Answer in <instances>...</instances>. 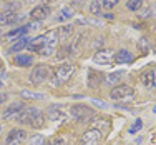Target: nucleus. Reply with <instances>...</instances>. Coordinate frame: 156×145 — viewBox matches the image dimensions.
Masks as SVG:
<instances>
[{"label":"nucleus","instance_id":"7c9ffc66","mask_svg":"<svg viewBox=\"0 0 156 145\" xmlns=\"http://www.w3.org/2000/svg\"><path fill=\"white\" fill-rule=\"evenodd\" d=\"M140 45H141V48H143V52H146V50H148V48H146V39H141Z\"/></svg>","mask_w":156,"mask_h":145},{"label":"nucleus","instance_id":"b1692460","mask_svg":"<svg viewBox=\"0 0 156 145\" xmlns=\"http://www.w3.org/2000/svg\"><path fill=\"white\" fill-rule=\"evenodd\" d=\"M143 2L144 0H128V2H126V7H128V10L136 12V10H140L141 7H143Z\"/></svg>","mask_w":156,"mask_h":145},{"label":"nucleus","instance_id":"412c9836","mask_svg":"<svg viewBox=\"0 0 156 145\" xmlns=\"http://www.w3.org/2000/svg\"><path fill=\"white\" fill-rule=\"evenodd\" d=\"M72 17H73V10L68 9V7H65V9H62L60 13L57 15V20L58 22H66V20H70Z\"/></svg>","mask_w":156,"mask_h":145},{"label":"nucleus","instance_id":"2f4dec72","mask_svg":"<svg viewBox=\"0 0 156 145\" xmlns=\"http://www.w3.org/2000/svg\"><path fill=\"white\" fill-rule=\"evenodd\" d=\"M7 97H9L7 94H0V103H2V102H5V100H7Z\"/></svg>","mask_w":156,"mask_h":145},{"label":"nucleus","instance_id":"c756f323","mask_svg":"<svg viewBox=\"0 0 156 145\" xmlns=\"http://www.w3.org/2000/svg\"><path fill=\"white\" fill-rule=\"evenodd\" d=\"M5 69H3V65H0V82H2V79H5Z\"/></svg>","mask_w":156,"mask_h":145},{"label":"nucleus","instance_id":"5701e85b","mask_svg":"<svg viewBox=\"0 0 156 145\" xmlns=\"http://www.w3.org/2000/svg\"><path fill=\"white\" fill-rule=\"evenodd\" d=\"M121 75H123L121 72L110 73V75H106V79H105V84H106V85H115V84H118V82H120V79H121Z\"/></svg>","mask_w":156,"mask_h":145},{"label":"nucleus","instance_id":"39448f33","mask_svg":"<svg viewBox=\"0 0 156 145\" xmlns=\"http://www.w3.org/2000/svg\"><path fill=\"white\" fill-rule=\"evenodd\" d=\"M103 139V132L100 128H90L83 133L80 145H98Z\"/></svg>","mask_w":156,"mask_h":145},{"label":"nucleus","instance_id":"7ed1b4c3","mask_svg":"<svg viewBox=\"0 0 156 145\" xmlns=\"http://www.w3.org/2000/svg\"><path fill=\"white\" fill-rule=\"evenodd\" d=\"M133 97H135V90L129 85H116L110 92L111 100H128V99H133Z\"/></svg>","mask_w":156,"mask_h":145},{"label":"nucleus","instance_id":"4be33fe9","mask_svg":"<svg viewBox=\"0 0 156 145\" xmlns=\"http://www.w3.org/2000/svg\"><path fill=\"white\" fill-rule=\"evenodd\" d=\"M20 95L23 97V99H27V100H43L45 99L43 94H35V92H30V90H22Z\"/></svg>","mask_w":156,"mask_h":145},{"label":"nucleus","instance_id":"72a5a7b5","mask_svg":"<svg viewBox=\"0 0 156 145\" xmlns=\"http://www.w3.org/2000/svg\"><path fill=\"white\" fill-rule=\"evenodd\" d=\"M2 87H3V84H2V82H0V88H2Z\"/></svg>","mask_w":156,"mask_h":145},{"label":"nucleus","instance_id":"c85d7f7f","mask_svg":"<svg viewBox=\"0 0 156 145\" xmlns=\"http://www.w3.org/2000/svg\"><path fill=\"white\" fill-rule=\"evenodd\" d=\"M50 145H66V140H65V139H62V137H58V139H55Z\"/></svg>","mask_w":156,"mask_h":145},{"label":"nucleus","instance_id":"f8f14e48","mask_svg":"<svg viewBox=\"0 0 156 145\" xmlns=\"http://www.w3.org/2000/svg\"><path fill=\"white\" fill-rule=\"evenodd\" d=\"M141 82H143V85L146 88H153V90H156V67L151 69V70H148L146 73H143Z\"/></svg>","mask_w":156,"mask_h":145},{"label":"nucleus","instance_id":"f3484780","mask_svg":"<svg viewBox=\"0 0 156 145\" xmlns=\"http://www.w3.org/2000/svg\"><path fill=\"white\" fill-rule=\"evenodd\" d=\"M18 20V15L15 12H10V10H7V12H2L0 13V24L3 25H10V24H15Z\"/></svg>","mask_w":156,"mask_h":145},{"label":"nucleus","instance_id":"4468645a","mask_svg":"<svg viewBox=\"0 0 156 145\" xmlns=\"http://www.w3.org/2000/svg\"><path fill=\"white\" fill-rule=\"evenodd\" d=\"M47 117L50 118L51 122H65V120H66V113H63L62 110L58 109V107H55V105L48 107Z\"/></svg>","mask_w":156,"mask_h":145},{"label":"nucleus","instance_id":"9b49d317","mask_svg":"<svg viewBox=\"0 0 156 145\" xmlns=\"http://www.w3.org/2000/svg\"><path fill=\"white\" fill-rule=\"evenodd\" d=\"M50 15V7L48 5H37L35 9L30 12V18L35 22H42Z\"/></svg>","mask_w":156,"mask_h":145},{"label":"nucleus","instance_id":"a211bd4d","mask_svg":"<svg viewBox=\"0 0 156 145\" xmlns=\"http://www.w3.org/2000/svg\"><path fill=\"white\" fill-rule=\"evenodd\" d=\"M57 33H58V39H60V40H68L70 35L73 33V25H70V24L62 25V27L58 28Z\"/></svg>","mask_w":156,"mask_h":145},{"label":"nucleus","instance_id":"473e14b6","mask_svg":"<svg viewBox=\"0 0 156 145\" xmlns=\"http://www.w3.org/2000/svg\"><path fill=\"white\" fill-rule=\"evenodd\" d=\"M153 112H154V113H156V105H154V109H153Z\"/></svg>","mask_w":156,"mask_h":145},{"label":"nucleus","instance_id":"f03ea898","mask_svg":"<svg viewBox=\"0 0 156 145\" xmlns=\"http://www.w3.org/2000/svg\"><path fill=\"white\" fill-rule=\"evenodd\" d=\"M58 33L57 30H51V32H48L45 33V42H43V47L40 48V52L38 54L40 55H51L55 52V48H57L58 45Z\"/></svg>","mask_w":156,"mask_h":145},{"label":"nucleus","instance_id":"aec40b11","mask_svg":"<svg viewBox=\"0 0 156 145\" xmlns=\"http://www.w3.org/2000/svg\"><path fill=\"white\" fill-rule=\"evenodd\" d=\"M32 62H33V58H32V55H17V58H15V64L18 67H30L32 65Z\"/></svg>","mask_w":156,"mask_h":145},{"label":"nucleus","instance_id":"0eeeda50","mask_svg":"<svg viewBox=\"0 0 156 145\" xmlns=\"http://www.w3.org/2000/svg\"><path fill=\"white\" fill-rule=\"evenodd\" d=\"M25 140H27V132L23 128H13L12 132H9L5 143L7 145H22Z\"/></svg>","mask_w":156,"mask_h":145},{"label":"nucleus","instance_id":"f704fd0d","mask_svg":"<svg viewBox=\"0 0 156 145\" xmlns=\"http://www.w3.org/2000/svg\"><path fill=\"white\" fill-rule=\"evenodd\" d=\"M0 132H2V125H0Z\"/></svg>","mask_w":156,"mask_h":145},{"label":"nucleus","instance_id":"1a4fd4ad","mask_svg":"<svg viewBox=\"0 0 156 145\" xmlns=\"http://www.w3.org/2000/svg\"><path fill=\"white\" fill-rule=\"evenodd\" d=\"M115 60V52L113 50H108V48H103V50H98L93 57V62L98 65H106V64H111Z\"/></svg>","mask_w":156,"mask_h":145},{"label":"nucleus","instance_id":"9d476101","mask_svg":"<svg viewBox=\"0 0 156 145\" xmlns=\"http://www.w3.org/2000/svg\"><path fill=\"white\" fill-rule=\"evenodd\" d=\"M43 124H45V117H43V113L40 112L38 109H35V107H30L28 125H32V127H35V128H40V127H43Z\"/></svg>","mask_w":156,"mask_h":145},{"label":"nucleus","instance_id":"a878e982","mask_svg":"<svg viewBox=\"0 0 156 145\" xmlns=\"http://www.w3.org/2000/svg\"><path fill=\"white\" fill-rule=\"evenodd\" d=\"M90 12L93 13V15H98L100 12H101V3L98 2V0H93L90 5Z\"/></svg>","mask_w":156,"mask_h":145},{"label":"nucleus","instance_id":"20e7f679","mask_svg":"<svg viewBox=\"0 0 156 145\" xmlns=\"http://www.w3.org/2000/svg\"><path fill=\"white\" fill-rule=\"evenodd\" d=\"M48 75H50V70H48L47 65H37V67H33V70L30 73V82L33 85H40L43 82H47Z\"/></svg>","mask_w":156,"mask_h":145},{"label":"nucleus","instance_id":"dca6fc26","mask_svg":"<svg viewBox=\"0 0 156 145\" xmlns=\"http://www.w3.org/2000/svg\"><path fill=\"white\" fill-rule=\"evenodd\" d=\"M43 42H45V35H38V37H35V39L28 40L27 48L30 52H40V48L43 47Z\"/></svg>","mask_w":156,"mask_h":145},{"label":"nucleus","instance_id":"6ab92c4d","mask_svg":"<svg viewBox=\"0 0 156 145\" xmlns=\"http://www.w3.org/2000/svg\"><path fill=\"white\" fill-rule=\"evenodd\" d=\"M28 45V39L27 37H22V39H18V40H15V43H13L12 47H10V54H15V52H20L22 48H25Z\"/></svg>","mask_w":156,"mask_h":145},{"label":"nucleus","instance_id":"423d86ee","mask_svg":"<svg viewBox=\"0 0 156 145\" xmlns=\"http://www.w3.org/2000/svg\"><path fill=\"white\" fill-rule=\"evenodd\" d=\"M70 115L73 118H76L78 122H87L93 117V110L88 109L87 105H73L70 109Z\"/></svg>","mask_w":156,"mask_h":145},{"label":"nucleus","instance_id":"6e6552de","mask_svg":"<svg viewBox=\"0 0 156 145\" xmlns=\"http://www.w3.org/2000/svg\"><path fill=\"white\" fill-rule=\"evenodd\" d=\"M25 109V103L18 102V103H12V105H9L5 110H3V115L2 118L3 120H17L18 115L22 113V110Z\"/></svg>","mask_w":156,"mask_h":145},{"label":"nucleus","instance_id":"cd10ccee","mask_svg":"<svg viewBox=\"0 0 156 145\" xmlns=\"http://www.w3.org/2000/svg\"><path fill=\"white\" fill-rule=\"evenodd\" d=\"M141 125H143V122H141V120H136L135 124L131 125V128H129V133H136V132L141 128Z\"/></svg>","mask_w":156,"mask_h":145},{"label":"nucleus","instance_id":"ddd939ff","mask_svg":"<svg viewBox=\"0 0 156 145\" xmlns=\"http://www.w3.org/2000/svg\"><path fill=\"white\" fill-rule=\"evenodd\" d=\"M133 60H135V55L129 50H126V48H121V50H118L115 54V62H118V64L125 65V64H131Z\"/></svg>","mask_w":156,"mask_h":145},{"label":"nucleus","instance_id":"bb28decb","mask_svg":"<svg viewBox=\"0 0 156 145\" xmlns=\"http://www.w3.org/2000/svg\"><path fill=\"white\" fill-rule=\"evenodd\" d=\"M103 7L105 9H113V7H116L118 3H120V0H103Z\"/></svg>","mask_w":156,"mask_h":145},{"label":"nucleus","instance_id":"393cba45","mask_svg":"<svg viewBox=\"0 0 156 145\" xmlns=\"http://www.w3.org/2000/svg\"><path fill=\"white\" fill-rule=\"evenodd\" d=\"M30 145H47L45 137L42 135H32L30 137Z\"/></svg>","mask_w":156,"mask_h":145},{"label":"nucleus","instance_id":"2eb2a0df","mask_svg":"<svg viewBox=\"0 0 156 145\" xmlns=\"http://www.w3.org/2000/svg\"><path fill=\"white\" fill-rule=\"evenodd\" d=\"M30 30H32L30 25H23V27H18V28H15V30L9 32L5 35V39H9V40H18V39H22V37H27V33L30 32Z\"/></svg>","mask_w":156,"mask_h":145},{"label":"nucleus","instance_id":"f257e3e1","mask_svg":"<svg viewBox=\"0 0 156 145\" xmlns=\"http://www.w3.org/2000/svg\"><path fill=\"white\" fill-rule=\"evenodd\" d=\"M75 73V65H70V64H63L60 65L57 70H55V75H53V84L55 85H62L65 82H68Z\"/></svg>","mask_w":156,"mask_h":145}]
</instances>
